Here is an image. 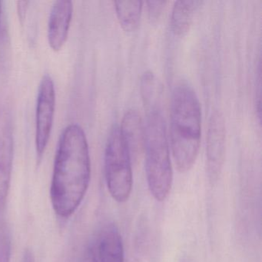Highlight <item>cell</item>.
<instances>
[{
  "label": "cell",
  "instance_id": "1",
  "mask_svg": "<svg viewBox=\"0 0 262 262\" xmlns=\"http://www.w3.org/2000/svg\"><path fill=\"white\" fill-rule=\"evenodd\" d=\"M91 178L88 142L76 124L62 132L58 145L50 187V199L56 214L67 219L85 197Z\"/></svg>",
  "mask_w": 262,
  "mask_h": 262
},
{
  "label": "cell",
  "instance_id": "2",
  "mask_svg": "<svg viewBox=\"0 0 262 262\" xmlns=\"http://www.w3.org/2000/svg\"><path fill=\"white\" fill-rule=\"evenodd\" d=\"M169 129L174 163L180 172H187L195 163L202 136L200 102L188 82H179L173 90Z\"/></svg>",
  "mask_w": 262,
  "mask_h": 262
},
{
  "label": "cell",
  "instance_id": "3",
  "mask_svg": "<svg viewBox=\"0 0 262 262\" xmlns=\"http://www.w3.org/2000/svg\"><path fill=\"white\" fill-rule=\"evenodd\" d=\"M144 150L148 189L156 201L163 202L171 191L173 172L165 122L158 106L148 110Z\"/></svg>",
  "mask_w": 262,
  "mask_h": 262
},
{
  "label": "cell",
  "instance_id": "4",
  "mask_svg": "<svg viewBox=\"0 0 262 262\" xmlns=\"http://www.w3.org/2000/svg\"><path fill=\"white\" fill-rule=\"evenodd\" d=\"M132 157L119 125H113L105 151V174L107 188L119 203L127 202L133 191Z\"/></svg>",
  "mask_w": 262,
  "mask_h": 262
},
{
  "label": "cell",
  "instance_id": "5",
  "mask_svg": "<svg viewBox=\"0 0 262 262\" xmlns=\"http://www.w3.org/2000/svg\"><path fill=\"white\" fill-rule=\"evenodd\" d=\"M56 110V90L51 76H42L38 90L36 110V149L39 160L48 145Z\"/></svg>",
  "mask_w": 262,
  "mask_h": 262
},
{
  "label": "cell",
  "instance_id": "6",
  "mask_svg": "<svg viewBox=\"0 0 262 262\" xmlns=\"http://www.w3.org/2000/svg\"><path fill=\"white\" fill-rule=\"evenodd\" d=\"M226 151V127L222 112L216 110L211 113L208 125L206 143L207 174L210 182L220 177Z\"/></svg>",
  "mask_w": 262,
  "mask_h": 262
},
{
  "label": "cell",
  "instance_id": "7",
  "mask_svg": "<svg viewBox=\"0 0 262 262\" xmlns=\"http://www.w3.org/2000/svg\"><path fill=\"white\" fill-rule=\"evenodd\" d=\"M14 141L10 113L0 108V214L7 203L13 170Z\"/></svg>",
  "mask_w": 262,
  "mask_h": 262
},
{
  "label": "cell",
  "instance_id": "8",
  "mask_svg": "<svg viewBox=\"0 0 262 262\" xmlns=\"http://www.w3.org/2000/svg\"><path fill=\"white\" fill-rule=\"evenodd\" d=\"M73 14V4L69 0L56 1L50 12L48 24V41L55 52L59 51L68 38Z\"/></svg>",
  "mask_w": 262,
  "mask_h": 262
},
{
  "label": "cell",
  "instance_id": "9",
  "mask_svg": "<svg viewBox=\"0 0 262 262\" xmlns=\"http://www.w3.org/2000/svg\"><path fill=\"white\" fill-rule=\"evenodd\" d=\"M119 128L131 157L144 150L145 126L137 110L131 108L125 112Z\"/></svg>",
  "mask_w": 262,
  "mask_h": 262
},
{
  "label": "cell",
  "instance_id": "10",
  "mask_svg": "<svg viewBox=\"0 0 262 262\" xmlns=\"http://www.w3.org/2000/svg\"><path fill=\"white\" fill-rule=\"evenodd\" d=\"M100 262H124L122 236L114 224H108L102 229L99 241Z\"/></svg>",
  "mask_w": 262,
  "mask_h": 262
},
{
  "label": "cell",
  "instance_id": "11",
  "mask_svg": "<svg viewBox=\"0 0 262 262\" xmlns=\"http://www.w3.org/2000/svg\"><path fill=\"white\" fill-rule=\"evenodd\" d=\"M202 1H177L173 6L171 14V29L174 36L183 37L189 31L196 12Z\"/></svg>",
  "mask_w": 262,
  "mask_h": 262
},
{
  "label": "cell",
  "instance_id": "12",
  "mask_svg": "<svg viewBox=\"0 0 262 262\" xmlns=\"http://www.w3.org/2000/svg\"><path fill=\"white\" fill-rule=\"evenodd\" d=\"M114 5L122 29L126 32L136 31L140 24L143 2L141 0L116 1Z\"/></svg>",
  "mask_w": 262,
  "mask_h": 262
},
{
  "label": "cell",
  "instance_id": "13",
  "mask_svg": "<svg viewBox=\"0 0 262 262\" xmlns=\"http://www.w3.org/2000/svg\"><path fill=\"white\" fill-rule=\"evenodd\" d=\"M158 84L156 76L151 70L145 72L141 78L140 92L144 105L148 110L157 106Z\"/></svg>",
  "mask_w": 262,
  "mask_h": 262
},
{
  "label": "cell",
  "instance_id": "14",
  "mask_svg": "<svg viewBox=\"0 0 262 262\" xmlns=\"http://www.w3.org/2000/svg\"><path fill=\"white\" fill-rule=\"evenodd\" d=\"M11 239L10 231L0 214V262H10Z\"/></svg>",
  "mask_w": 262,
  "mask_h": 262
},
{
  "label": "cell",
  "instance_id": "15",
  "mask_svg": "<svg viewBox=\"0 0 262 262\" xmlns=\"http://www.w3.org/2000/svg\"><path fill=\"white\" fill-rule=\"evenodd\" d=\"M146 4L150 20L151 23L157 22L165 10L166 1H148Z\"/></svg>",
  "mask_w": 262,
  "mask_h": 262
},
{
  "label": "cell",
  "instance_id": "16",
  "mask_svg": "<svg viewBox=\"0 0 262 262\" xmlns=\"http://www.w3.org/2000/svg\"><path fill=\"white\" fill-rule=\"evenodd\" d=\"M81 262H98L94 250L92 247H88L84 251Z\"/></svg>",
  "mask_w": 262,
  "mask_h": 262
},
{
  "label": "cell",
  "instance_id": "17",
  "mask_svg": "<svg viewBox=\"0 0 262 262\" xmlns=\"http://www.w3.org/2000/svg\"><path fill=\"white\" fill-rule=\"evenodd\" d=\"M18 13H19V17L20 18L21 20L24 19L26 16V12H27V7H28V2H18Z\"/></svg>",
  "mask_w": 262,
  "mask_h": 262
},
{
  "label": "cell",
  "instance_id": "18",
  "mask_svg": "<svg viewBox=\"0 0 262 262\" xmlns=\"http://www.w3.org/2000/svg\"><path fill=\"white\" fill-rule=\"evenodd\" d=\"M21 262H36L35 261V256L33 254V251L30 249L25 250L24 254H23Z\"/></svg>",
  "mask_w": 262,
  "mask_h": 262
},
{
  "label": "cell",
  "instance_id": "19",
  "mask_svg": "<svg viewBox=\"0 0 262 262\" xmlns=\"http://www.w3.org/2000/svg\"><path fill=\"white\" fill-rule=\"evenodd\" d=\"M1 17H2V3L0 2V29H1Z\"/></svg>",
  "mask_w": 262,
  "mask_h": 262
}]
</instances>
